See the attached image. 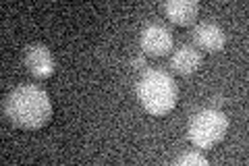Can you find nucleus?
I'll list each match as a JSON object with an SVG mask.
<instances>
[{"instance_id": "1", "label": "nucleus", "mask_w": 249, "mask_h": 166, "mask_svg": "<svg viewBox=\"0 0 249 166\" xmlns=\"http://www.w3.org/2000/svg\"><path fill=\"white\" fill-rule=\"evenodd\" d=\"M4 114L19 129L36 131L50 123L52 104L50 98L37 85H21L4 98Z\"/></svg>"}, {"instance_id": "2", "label": "nucleus", "mask_w": 249, "mask_h": 166, "mask_svg": "<svg viewBox=\"0 0 249 166\" xmlns=\"http://www.w3.org/2000/svg\"><path fill=\"white\" fill-rule=\"evenodd\" d=\"M137 98L150 114L162 116L177 106L178 88L175 79L164 71H147L137 81Z\"/></svg>"}, {"instance_id": "3", "label": "nucleus", "mask_w": 249, "mask_h": 166, "mask_svg": "<svg viewBox=\"0 0 249 166\" xmlns=\"http://www.w3.org/2000/svg\"><path fill=\"white\" fill-rule=\"evenodd\" d=\"M229 131V116L214 108H206L191 118L189 123V139L199 149H210L220 144Z\"/></svg>"}, {"instance_id": "4", "label": "nucleus", "mask_w": 249, "mask_h": 166, "mask_svg": "<svg viewBox=\"0 0 249 166\" xmlns=\"http://www.w3.org/2000/svg\"><path fill=\"white\" fill-rule=\"evenodd\" d=\"M139 44H142V50L147 56H166L173 50V34L168 27L152 23L142 31Z\"/></svg>"}, {"instance_id": "5", "label": "nucleus", "mask_w": 249, "mask_h": 166, "mask_svg": "<svg viewBox=\"0 0 249 166\" xmlns=\"http://www.w3.org/2000/svg\"><path fill=\"white\" fill-rule=\"evenodd\" d=\"M23 60H25V67L29 69V73L37 79H48L56 71V62H54L52 52L44 44L27 46L25 54H23Z\"/></svg>"}, {"instance_id": "6", "label": "nucleus", "mask_w": 249, "mask_h": 166, "mask_svg": "<svg viewBox=\"0 0 249 166\" xmlns=\"http://www.w3.org/2000/svg\"><path fill=\"white\" fill-rule=\"evenodd\" d=\"M193 42L206 52H220L227 46V36L216 23H199L193 29Z\"/></svg>"}, {"instance_id": "7", "label": "nucleus", "mask_w": 249, "mask_h": 166, "mask_svg": "<svg viewBox=\"0 0 249 166\" xmlns=\"http://www.w3.org/2000/svg\"><path fill=\"white\" fill-rule=\"evenodd\" d=\"M164 13L175 25H191L197 19L199 4L196 0H168L164 4Z\"/></svg>"}, {"instance_id": "8", "label": "nucleus", "mask_w": 249, "mask_h": 166, "mask_svg": "<svg viewBox=\"0 0 249 166\" xmlns=\"http://www.w3.org/2000/svg\"><path fill=\"white\" fill-rule=\"evenodd\" d=\"M201 67V54L193 46H181L170 58V69L177 75H191Z\"/></svg>"}, {"instance_id": "9", "label": "nucleus", "mask_w": 249, "mask_h": 166, "mask_svg": "<svg viewBox=\"0 0 249 166\" xmlns=\"http://www.w3.org/2000/svg\"><path fill=\"white\" fill-rule=\"evenodd\" d=\"M175 164L177 166H208V160L201 154L189 152V154H183L181 158H177Z\"/></svg>"}, {"instance_id": "10", "label": "nucleus", "mask_w": 249, "mask_h": 166, "mask_svg": "<svg viewBox=\"0 0 249 166\" xmlns=\"http://www.w3.org/2000/svg\"><path fill=\"white\" fill-rule=\"evenodd\" d=\"M133 67H135V69H143V67H145V60H143V58H135V60H133Z\"/></svg>"}]
</instances>
